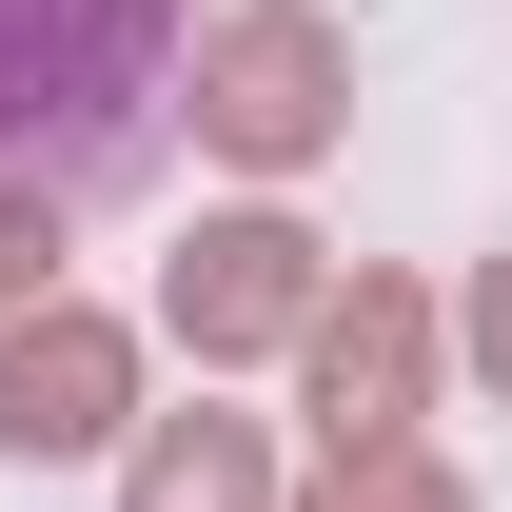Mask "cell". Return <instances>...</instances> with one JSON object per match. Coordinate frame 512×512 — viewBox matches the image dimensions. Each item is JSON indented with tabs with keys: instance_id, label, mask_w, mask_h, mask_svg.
I'll return each instance as SVG.
<instances>
[{
	"instance_id": "6da1fadb",
	"label": "cell",
	"mask_w": 512,
	"mask_h": 512,
	"mask_svg": "<svg viewBox=\"0 0 512 512\" xmlns=\"http://www.w3.org/2000/svg\"><path fill=\"white\" fill-rule=\"evenodd\" d=\"M178 99V0H0V178H138Z\"/></svg>"
},
{
	"instance_id": "7a4b0ae2",
	"label": "cell",
	"mask_w": 512,
	"mask_h": 512,
	"mask_svg": "<svg viewBox=\"0 0 512 512\" xmlns=\"http://www.w3.org/2000/svg\"><path fill=\"white\" fill-rule=\"evenodd\" d=\"M335 119H355V40H335L316 0H237V20H197V138H217L237 178H296Z\"/></svg>"
},
{
	"instance_id": "3957f363",
	"label": "cell",
	"mask_w": 512,
	"mask_h": 512,
	"mask_svg": "<svg viewBox=\"0 0 512 512\" xmlns=\"http://www.w3.org/2000/svg\"><path fill=\"white\" fill-rule=\"evenodd\" d=\"M316 296H335V256L276 217V197H237V217H197L178 237V276H158V335H178L197 375H237V355H296L316 335Z\"/></svg>"
},
{
	"instance_id": "277c9868",
	"label": "cell",
	"mask_w": 512,
	"mask_h": 512,
	"mask_svg": "<svg viewBox=\"0 0 512 512\" xmlns=\"http://www.w3.org/2000/svg\"><path fill=\"white\" fill-rule=\"evenodd\" d=\"M138 414V335L119 316H79V296H20L0 316V453L40 473V453H99Z\"/></svg>"
},
{
	"instance_id": "5b68a950",
	"label": "cell",
	"mask_w": 512,
	"mask_h": 512,
	"mask_svg": "<svg viewBox=\"0 0 512 512\" xmlns=\"http://www.w3.org/2000/svg\"><path fill=\"white\" fill-rule=\"evenodd\" d=\"M316 453H375V434H414V394H434V296L414 276H355V296H316Z\"/></svg>"
},
{
	"instance_id": "8992f818",
	"label": "cell",
	"mask_w": 512,
	"mask_h": 512,
	"mask_svg": "<svg viewBox=\"0 0 512 512\" xmlns=\"http://www.w3.org/2000/svg\"><path fill=\"white\" fill-rule=\"evenodd\" d=\"M119 512H276V434L256 414H158L119 453Z\"/></svg>"
},
{
	"instance_id": "52a82bcc",
	"label": "cell",
	"mask_w": 512,
	"mask_h": 512,
	"mask_svg": "<svg viewBox=\"0 0 512 512\" xmlns=\"http://www.w3.org/2000/svg\"><path fill=\"white\" fill-rule=\"evenodd\" d=\"M316 512H473V493H453L414 434H375V453H335V473H316Z\"/></svg>"
},
{
	"instance_id": "ba28073f",
	"label": "cell",
	"mask_w": 512,
	"mask_h": 512,
	"mask_svg": "<svg viewBox=\"0 0 512 512\" xmlns=\"http://www.w3.org/2000/svg\"><path fill=\"white\" fill-rule=\"evenodd\" d=\"M60 296V178H0V316Z\"/></svg>"
},
{
	"instance_id": "9c48e42d",
	"label": "cell",
	"mask_w": 512,
	"mask_h": 512,
	"mask_svg": "<svg viewBox=\"0 0 512 512\" xmlns=\"http://www.w3.org/2000/svg\"><path fill=\"white\" fill-rule=\"evenodd\" d=\"M453 335H473V375L512 394V256H493V276H473V316H453Z\"/></svg>"
}]
</instances>
